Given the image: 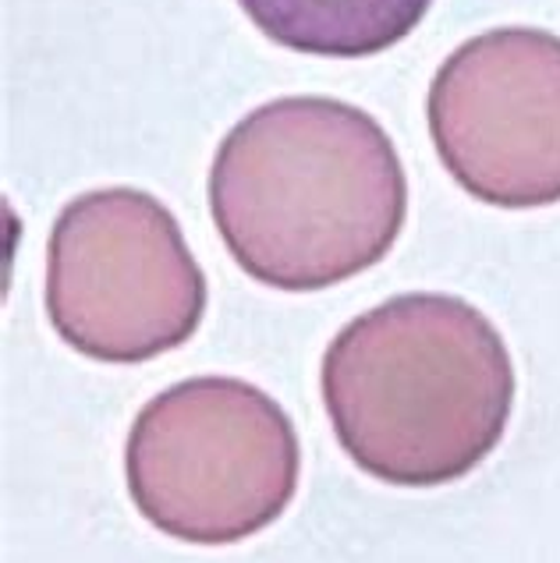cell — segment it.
Instances as JSON below:
<instances>
[{"mask_svg":"<svg viewBox=\"0 0 560 563\" xmlns=\"http://www.w3.org/2000/svg\"><path fill=\"white\" fill-rule=\"evenodd\" d=\"M301 446L287 411L238 376L167 386L135 415L124 478L156 532L234 545L274 525L298 493Z\"/></svg>","mask_w":560,"mask_h":563,"instance_id":"3957f363","label":"cell"},{"mask_svg":"<svg viewBox=\"0 0 560 563\" xmlns=\"http://www.w3.org/2000/svg\"><path fill=\"white\" fill-rule=\"evenodd\" d=\"M249 22L306 57H376L408 40L433 0H238Z\"/></svg>","mask_w":560,"mask_h":563,"instance_id":"8992f818","label":"cell"},{"mask_svg":"<svg viewBox=\"0 0 560 563\" xmlns=\"http://www.w3.org/2000/svg\"><path fill=\"white\" fill-rule=\"evenodd\" d=\"M443 170L501 209L560 202V36L490 29L443 57L426 96Z\"/></svg>","mask_w":560,"mask_h":563,"instance_id":"5b68a950","label":"cell"},{"mask_svg":"<svg viewBox=\"0 0 560 563\" xmlns=\"http://www.w3.org/2000/svg\"><path fill=\"white\" fill-rule=\"evenodd\" d=\"M231 260L277 291H323L387 260L408 217L391 135L333 96H281L238 121L210 167Z\"/></svg>","mask_w":560,"mask_h":563,"instance_id":"6da1fadb","label":"cell"},{"mask_svg":"<svg viewBox=\"0 0 560 563\" xmlns=\"http://www.w3.org/2000/svg\"><path fill=\"white\" fill-rule=\"evenodd\" d=\"M319 390L359 472L433 489L472 475L501 446L518 376L501 330L472 301L411 291L341 327Z\"/></svg>","mask_w":560,"mask_h":563,"instance_id":"7a4b0ae2","label":"cell"},{"mask_svg":"<svg viewBox=\"0 0 560 563\" xmlns=\"http://www.w3.org/2000/svg\"><path fill=\"white\" fill-rule=\"evenodd\" d=\"M46 319L78 355L139 365L206 316V273L182 223L142 188H96L61 209L46 245Z\"/></svg>","mask_w":560,"mask_h":563,"instance_id":"277c9868","label":"cell"}]
</instances>
